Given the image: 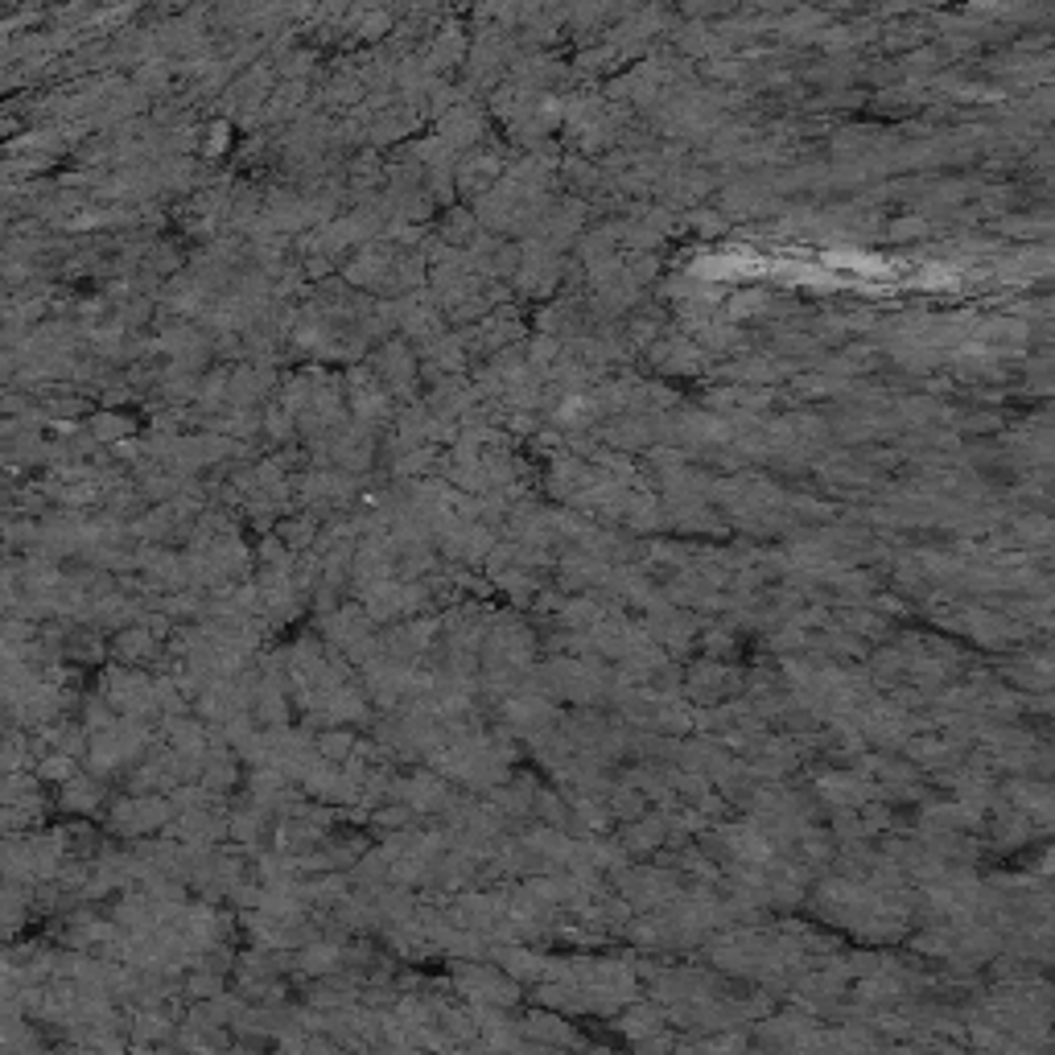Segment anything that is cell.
I'll list each match as a JSON object with an SVG mask.
<instances>
[{"mask_svg": "<svg viewBox=\"0 0 1055 1055\" xmlns=\"http://www.w3.org/2000/svg\"><path fill=\"white\" fill-rule=\"evenodd\" d=\"M672 1055H705V1043L701 1039H676Z\"/></svg>", "mask_w": 1055, "mask_h": 1055, "instance_id": "cell-5", "label": "cell"}, {"mask_svg": "<svg viewBox=\"0 0 1055 1055\" xmlns=\"http://www.w3.org/2000/svg\"><path fill=\"white\" fill-rule=\"evenodd\" d=\"M520 1023V1035L528 1043H540V1047H549V1051H561V1055H582L586 1051V1035L577 1023H569L565 1014H553V1010H528L524 1018H516Z\"/></svg>", "mask_w": 1055, "mask_h": 1055, "instance_id": "cell-1", "label": "cell"}, {"mask_svg": "<svg viewBox=\"0 0 1055 1055\" xmlns=\"http://www.w3.org/2000/svg\"><path fill=\"white\" fill-rule=\"evenodd\" d=\"M499 961H503L507 977H512L516 985L520 981H540V969H544V957H536V952H499Z\"/></svg>", "mask_w": 1055, "mask_h": 1055, "instance_id": "cell-3", "label": "cell"}, {"mask_svg": "<svg viewBox=\"0 0 1055 1055\" xmlns=\"http://www.w3.org/2000/svg\"><path fill=\"white\" fill-rule=\"evenodd\" d=\"M664 1027H668L664 1006H656L652 998H635V1002H627L615 1018H610V1035L623 1039L627 1047L639 1043V1039H648V1035H660Z\"/></svg>", "mask_w": 1055, "mask_h": 1055, "instance_id": "cell-2", "label": "cell"}, {"mask_svg": "<svg viewBox=\"0 0 1055 1055\" xmlns=\"http://www.w3.org/2000/svg\"><path fill=\"white\" fill-rule=\"evenodd\" d=\"M742 1055H775V1051H767V1047H759V1043H751V1047H746Z\"/></svg>", "mask_w": 1055, "mask_h": 1055, "instance_id": "cell-6", "label": "cell"}, {"mask_svg": "<svg viewBox=\"0 0 1055 1055\" xmlns=\"http://www.w3.org/2000/svg\"><path fill=\"white\" fill-rule=\"evenodd\" d=\"M676 1031H660V1035H648V1039H639V1043H631V1055H672V1047H676Z\"/></svg>", "mask_w": 1055, "mask_h": 1055, "instance_id": "cell-4", "label": "cell"}]
</instances>
